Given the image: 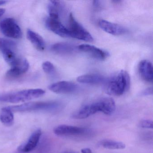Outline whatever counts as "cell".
<instances>
[{
  "label": "cell",
  "instance_id": "cell-28",
  "mask_svg": "<svg viewBox=\"0 0 153 153\" xmlns=\"http://www.w3.org/2000/svg\"><path fill=\"white\" fill-rule=\"evenodd\" d=\"M6 2H7V1H0V6L5 4Z\"/></svg>",
  "mask_w": 153,
  "mask_h": 153
},
{
  "label": "cell",
  "instance_id": "cell-21",
  "mask_svg": "<svg viewBox=\"0 0 153 153\" xmlns=\"http://www.w3.org/2000/svg\"><path fill=\"white\" fill-rule=\"evenodd\" d=\"M99 145L105 149H121L125 148V144L120 141L112 140H103L99 142Z\"/></svg>",
  "mask_w": 153,
  "mask_h": 153
},
{
  "label": "cell",
  "instance_id": "cell-16",
  "mask_svg": "<svg viewBox=\"0 0 153 153\" xmlns=\"http://www.w3.org/2000/svg\"><path fill=\"white\" fill-rule=\"evenodd\" d=\"M64 8V5L61 1H50V3L48 5L49 17L59 19L60 15Z\"/></svg>",
  "mask_w": 153,
  "mask_h": 153
},
{
  "label": "cell",
  "instance_id": "cell-26",
  "mask_svg": "<svg viewBox=\"0 0 153 153\" xmlns=\"http://www.w3.org/2000/svg\"><path fill=\"white\" fill-rule=\"evenodd\" d=\"M82 153H92L91 149L89 148H84L81 150Z\"/></svg>",
  "mask_w": 153,
  "mask_h": 153
},
{
  "label": "cell",
  "instance_id": "cell-22",
  "mask_svg": "<svg viewBox=\"0 0 153 153\" xmlns=\"http://www.w3.org/2000/svg\"><path fill=\"white\" fill-rule=\"evenodd\" d=\"M16 47V43L11 40L0 38V49L13 51Z\"/></svg>",
  "mask_w": 153,
  "mask_h": 153
},
{
  "label": "cell",
  "instance_id": "cell-11",
  "mask_svg": "<svg viewBox=\"0 0 153 153\" xmlns=\"http://www.w3.org/2000/svg\"><path fill=\"white\" fill-rule=\"evenodd\" d=\"M99 26L105 32L113 35H122L127 32V29L122 26L103 19L99 21Z\"/></svg>",
  "mask_w": 153,
  "mask_h": 153
},
{
  "label": "cell",
  "instance_id": "cell-27",
  "mask_svg": "<svg viewBox=\"0 0 153 153\" xmlns=\"http://www.w3.org/2000/svg\"><path fill=\"white\" fill-rule=\"evenodd\" d=\"M5 9H4L0 8V18L1 17L3 16V14L5 13Z\"/></svg>",
  "mask_w": 153,
  "mask_h": 153
},
{
  "label": "cell",
  "instance_id": "cell-12",
  "mask_svg": "<svg viewBox=\"0 0 153 153\" xmlns=\"http://www.w3.org/2000/svg\"><path fill=\"white\" fill-rule=\"evenodd\" d=\"M42 135V131L40 129L36 130L32 133L25 144L20 146L18 150L22 153H28L33 150L39 143Z\"/></svg>",
  "mask_w": 153,
  "mask_h": 153
},
{
  "label": "cell",
  "instance_id": "cell-8",
  "mask_svg": "<svg viewBox=\"0 0 153 153\" xmlns=\"http://www.w3.org/2000/svg\"><path fill=\"white\" fill-rule=\"evenodd\" d=\"M79 51L99 60H104L109 56V53L106 51L88 44L80 45L78 46Z\"/></svg>",
  "mask_w": 153,
  "mask_h": 153
},
{
  "label": "cell",
  "instance_id": "cell-19",
  "mask_svg": "<svg viewBox=\"0 0 153 153\" xmlns=\"http://www.w3.org/2000/svg\"><path fill=\"white\" fill-rule=\"evenodd\" d=\"M51 50L55 53L67 54L72 53L75 51L74 46L66 43H58L52 45Z\"/></svg>",
  "mask_w": 153,
  "mask_h": 153
},
{
  "label": "cell",
  "instance_id": "cell-13",
  "mask_svg": "<svg viewBox=\"0 0 153 153\" xmlns=\"http://www.w3.org/2000/svg\"><path fill=\"white\" fill-rule=\"evenodd\" d=\"M139 72L141 78L148 82H152L153 79L152 64L149 61L144 60L139 64Z\"/></svg>",
  "mask_w": 153,
  "mask_h": 153
},
{
  "label": "cell",
  "instance_id": "cell-25",
  "mask_svg": "<svg viewBox=\"0 0 153 153\" xmlns=\"http://www.w3.org/2000/svg\"><path fill=\"white\" fill-rule=\"evenodd\" d=\"M152 94H153V89H152V87H151L144 90L142 94L143 95H152Z\"/></svg>",
  "mask_w": 153,
  "mask_h": 153
},
{
  "label": "cell",
  "instance_id": "cell-2",
  "mask_svg": "<svg viewBox=\"0 0 153 153\" xmlns=\"http://www.w3.org/2000/svg\"><path fill=\"white\" fill-rule=\"evenodd\" d=\"M104 81V89L105 93L109 95H122L129 89L130 86L129 75L124 70L115 72Z\"/></svg>",
  "mask_w": 153,
  "mask_h": 153
},
{
  "label": "cell",
  "instance_id": "cell-4",
  "mask_svg": "<svg viewBox=\"0 0 153 153\" xmlns=\"http://www.w3.org/2000/svg\"><path fill=\"white\" fill-rule=\"evenodd\" d=\"M61 105L57 102H30L19 105L7 106L11 111L32 112L47 111L53 112L60 108Z\"/></svg>",
  "mask_w": 153,
  "mask_h": 153
},
{
  "label": "cell",
  "instance_id": "cell-3",
  "mask_svg": "<svg viewBox=\"0 0 153 153\" xmlns=\"http://www.w3.org/2000/svg\"><path fill=\"white\" fill-rule=\"evenodd\" d=\"M45 92L41 88L26 89L0 94V102H23L42 96Z\"/></svg>",
  "mask_w": 153,
  "mask_h": 153
},
{
  "label": "cell",
  "instance_id": "cell-20",
  "mask_svg": "<svg viewBox=\"0 0 153 153\" xmlns=\"http://www.w3.org/2000/svg\"><path fill=\"white\" fill-rule=\"evenodd\" d=\"M14 117L13 112L7 107L2 108L0 114V121L4 125L11 126L14 123Z\"/></svg>",
  "mask_w": 153,
  "mask_h": 153
},
{
  "label": "cell",
  "instance_id": "cell-6",
  "mask_svg": "<svg viewBox=\"0 0 153 153\" xmlns=\"http://www.w3.org/2000/svg\"><path fill=\"white\" fill-rule=\"evenodd\" d=\"M0 29L2 33L10 38L20 39L22 37L21 28L12 18H6L0 22Z\"/></svg>",
  "mask_w": 153,
  "mask_h": 153
},
{
  "label": "cell",
  "instance_id": "cell-15",
  "mask_svg": "<svg viewBox=\"0 0 153 153\" xmlns=\"http://www.w3.org/2000/svg\"><path fill=\"white\" fill-rule=\"evenodd\" d=\"M2 52L4 59L12 68L21 65L24 61V59H23L18 57L12 50H2Z\"/></svg>",
  "mask_w": 153,
  "mask_h": 153
},
{
  "label": "cell",
  "instance_id": "cell-24",
  "mask_svg": "<svg viewBox=\"0 0 153 153\" xmlns=\"http://www.w3.org/2000/svg\"><path fill=\"white\" fill-rule=\"evenodd\" d=\"M153 122L150 120H142L139 123V126L145 128H153Z\"/></svg>",
  "mask_w": 153,
  "mask_h": 153
},
{
  "label": "cell",
  "instance_id": "cell-9",
  "mask_svg": "<svg viewBox=\"0 0 153 153\" xmlns=\"http://www.w3.org/2000/svg\"><path fill=\"white\" fill-rule=\"evenodd\" d=\"M45 25L49 30L59 36L62 37H69L68 29L61 23L59 19L48 18L45 20Z\"/></svg>",
  "mask_w": 153,
  "mask_h": 153
},
{
  "label": "cell",
  "instance_id": "cell-5",
  "mask_svg": "<svg viewBox=\"0 0 153 153\" xmlns=\"http://www.w3.org/2000/svg\"><path fill=\"white\" fill-rule=\"evenodd\" d=\"M69 23L68 29L69 37L86 42H93L94 38L76 20L72 14L70 15Z\"/></svg>",
  "mask_w": 153,
  "mask_h": 153
},
{
  "label": "cell",
  "instance_id": "cell-29",
  "mask_svg": "<svg viewBox=\"0 0 153 153\" xmlns=\"http://www.w3.org/2000/svg\"><path fill=\"white\" fill-rule=\"evenodd\" d=\"M64 153H76V152H69V151H68V152H64Z\"/></svg>",
  "mask_w": 153,
  "mask_h": 153
},
{
  "label": "cell",
  "instance_id": "cell-1",
  "mask_svg": "<svg viewBox=\"0 0 153 153\" xmlns=\"http://www.w3.org/2000/svg\"><path fill=\"white\" fill-rule=\"evenodd\" d=\"M116 110L114 100L111 97H104L92 103L82 106L72 115L75 119H86L98 112H102L106 115H110Z\"/></svg>",
  "mask_w": 153,
  "mask_h": 153
},
{
  "label": "cell",
  "instance_id": "cell-14",
  "mask_svg": "<svg viewBox=\"0 0 153 153\" xmlns=\"http://www.w3.org/2000/svg\"><path fill=\"white\" fill-rule=\"evenodd\" d=\"M27 37L31 43L39 51H43L45 49V44L42 37L37 33L30 29L27 31Z\"/></svg>",
  "mask_w": 153,
  "mask_h": 153
},
{
  "label": "cell",
  "instance_id": "cell-7",
  "mask_svg": "<svg viewBox=\"0 0 153 153\" xmlns=\"http://www.w3.org/2000/svg\"><path fill=\"white\" fill-rule=\"evenodd\" d=\"M53 132L57 136L61 137L82 136L88 133L89 129L76 126L60 125L54 128Z\"/></svg>",
  "mask_w": 153,
  "mask_h": 153
},
{
  "label": "cell",
  "instance_id": "cell-18",
  "mask_svg": "<svg viewBox=\"0 0 153 153\" xmlns=\"http://www.w3.org/2000/svg\"><path fill=\"white\" fill-rule=\"evenodd\" d=\"M78 82L89 85H97L104 81L105 79L102 75L97 74H87L79 76L77 79Z\"/></svg>",
  "mask_w": 153,
  "mask_h": 153
},
{
  "label": "cell",
  "instance_id": "cell-23",
  "mask_svg": "<svg viewBox=\"0 0 153 153\" xmlns=\"http://www.w3.org/2000/svg\"><path fill=\"white\" fill-rule=\"evenodd\" d=\"M44 71L49 75H52L55 72V69L53 64L49 61L44 62L42 65Z\"/></svg>",
  "mask_w": 153,
  "mask_h": 153
},
{
  "label": "cell",
  "instance_id": "cell-10",
  "mask_svg": "<svg viewBox=\"0 0 153 153\" xmlns=\"http://www.w3.org/2000/svg\"><path fill=\"white\" fill-rule=\"evenodd\" d=\"M49 89L56 94H71L77 90V85L69 81H62L50 85Z\"/></svg>",
  "mask_w": 153,
  "mask_h": 153
},
{
  "label": "cell",
  "instance_id": "cell-17",
  "mask_svg": "<svg viewBox=\"0 0 153 153\" xmlns=\"http://www.w3.org/2000/svg\"><path fill=\"white\" fill-rule=\"evenodd\" d=\"M29 64L28 61L24 59L21 65L11 68L7 73V76L9 78H16L23 75L29 69Z\"/></svg>",
  "mask_w": 153,
  "mask_h": 153
}]
</instances>
